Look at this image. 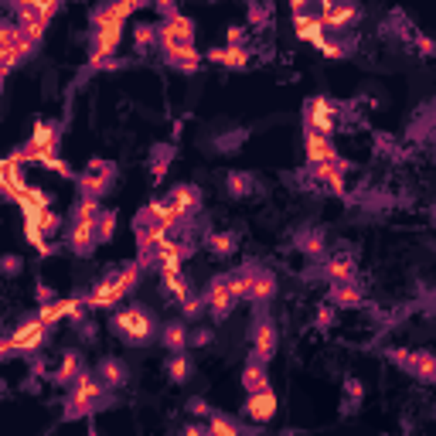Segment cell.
Returning <instances> with one entry per match:
<instances>
[{"label":"cell","instance_id":"cell-17","mask_svg":"<svg viewBox=\"0 0 436 436\" xmlns=\"http://www.w3.org/2000/svg\"><path fill=\"white\" fill-rule=\"evenodd\" d=\"M294 28H297L300 41H311L314 48H324V45H328V31H324V24H320L317 14H300V18H294Z\"/></svg>","mask_w":436,"mask_h":436},{"label":"cell","instance_id":"cell-38","mask_svg":"<svg viewBox=\"0 0 436 436\" xmlns=\"http://www.w3.org/2000/svg\"><path fill=\"white\" fill-rule=\"evenodd\" d=\"M167 375H171V382H188V375H191L188 354H174V358L167 362Z\"/></svg>","mask_w":436,"mask_h":436},{"label":"cell","instance_id":"cell-42","mask_svg":"<svg viewBox=\"0 0 436 436\" xmlns=\"http://www.w3.org/2000/svg\"><path fill=\"white\" fill-rule=\"evenodd\" d=\"M31 222H35V225L41 228L45 235H52V232H58V225H62V222H58V215H55L52 208H48V211H38V215H35V218H31Z\"/></svg>","mask_w":436,"mask_h":436},{"label":"cell","instance_id":"cell-26","mask_svg":"<svg viewBox=\"0 0 436 436\" xmlns=\"http://www.w3.org/2000/svg\"><path fill=\"white\" fill-rule=\"evenodd\" d=\"M79 375H82V358H79V351H65V354H62V365L55 371V382L75 385Z\"/></svg>","mask_w":436,"mask_h":436},{"label":"cell","instance_id":"cell-14","mask_svg":"<svg viewBox=\"0 0 436 436\" xmlns=\"http://www.w3.org/2000/svg\"><path fill=\"white\" fill-rule=\"evenodd\" d=\"M345 174H348V160H334V164L311 167V177H314L320 188H328L331 194H345Z\"/></svg>","mask_w":436,"mask_h":436},{"label":"cell","instance_id":"cell-52","mask_svg":"<svg viewBox=\"0 0 436 436\" xmlns=\"http://www.w3.org/2000/svg\"><path fill=\"white\" fill-rule=\"evenodd\" d=\"M362 392H365V389H362V385H358V382H348V396H351V399H354V402L362 399Z\"/></svg>","mask_w":436,"mask_h":436},{"label":"cell","instance_id":"cell-51","mask_svg":"<svg viewBox=\"0 0 436 436\" xmlns=\"http://www.w3.org/2000/svg\"><path fill=\"white\" fill-rule=\"evenodd\" d=\"M181 436H208V426H184Z\"/></svg>","mask_w":436,"mask_h":436},{"label":"cell","instance_id":"cell-1","mask_svg":"<svg viewBox=\"0 0 436 436\" xmlns=\"http://www.w3.org/2000/svg\"><path fill=\"white\" fill-rule=\"evenodd\" d=\"M140 273H143V266H140V262H130V266H123L120 273L103 276L92 286V294L86 297V307H92V311H99V307H116L120 300H126L133 294V286L140 283Z\"/></svg>","mask_w":436,"mask_h":436},{"label":"cell","instance_id":"cell-16","mask_svg":"<svg viewBox=\"0 0 436 436\" xmlns=\"http://www.w3.org/2000/svg\"><path fill=\"white\" fill-rule=\"evenodd\" d=\"M191 252H194V245L177 242V239H167V242L154 252V262H157L160 269H181V262L188 259Z\"/></svg>","mask_w":436,"mask_h":436},{"label":"cell","instance_id":"cell-36","mask_svg":"<svg viewBox=\"0 0 436 436\" xmlns=\"http://www.w3.org/2000/svg\"><path fill=\"white\" fill-rule=\"evenodd\" d=\"M24 235H28V242L35 245L38 252H41V256H52V245H48V235H45V232H41V228L35 225V222H31V218H24Z\"/></svg>","mask_w":436,"mask_h":436},{"label":"cell","instance_id":"cell-22","mask_svg":"<svg viewBox=\"0 0 436 436\" xmlns=\"http://www.w3.org/2000/svg\"><path fill=\"white\" fill-rule=\"evenodd\" d=\"M167 201H171L177 211H184V215H194V211H198V205H201V191H198L194 184H177L174 191L167 194Z\"/></svg>","mask_w":436,"mask_h":436},{"label":"cell","instance_id":"cell-23","mask_svg":"<svg viewBox=\"0 0 436 436\" xmlns=\"http://www.w3.org/2000/svg\"><path fill=\"white\" fill-rule=\"evenodd\" d=\"M256 273H259V266H242V269L228 273V286H232L235 300H249V297H252V283H256Z\"/></svg>","mask_w":436,"mask_h":436},{"label":"cell","instance_id":"cell-50","mask_svg":"<svg viewBox=\"0 0 436 436\" xmlns=\"http://www.w3.org/2000/svg\"><path fill=\"white\" fill-rule=\"evenodd\" d=\"M290 11H294V18H300V14H311L307 0H294V4H290Z\"/></svg>","mask_w":436,"mask_h":436},{"label":"cell","instance_id":"cell-39","mask_svg":"<svg viewBox=\"0 0 436 436\" xmlns=\"http://www.w3.org/2000/svg\"><path fill=\"white\" fill-rule=\"evenodd\" d=\"M225 188L235 194V198H242V194L252 191V177L242 174V171H232V174H228V181H225Z\"/></svg>","mask_w":436,"mask_h":436},{"label":"cell","instance_id":"cell-8","mask_svg":"<svg viewBox=\"0 0 436 436\" xmlns=\"http://www.w3.org/2000/svg\"><path fill=\"white\" fill-rule=\"evenodd\" d=\"M205 300H208V314L215 317V320H225L232 311H235V294H232V286H228V276H215L208 286V294H205Z\"/></svg>","mask_w":436,"mask_h":436},{"label":"cell","instance_id":"cell-44","mask_svg":"<svg viewBox=\"0 0 436 436\" xmlns=\"http://www.w3.org/2000/svg\"><path fill=\"white\" fill-rule=\"evenodd\" d=\"M188 409H191L194 416H205V419H211L215 416V413H211V406L205 399H191V406H188Z\"/></svg>","mask_w":436,"mask_h":436},{"label":"cell","instance_id":"cell-6","mask_svg":"<svg viewBox=\"0 0 436 436\" xmlns=\"http://www.w3.org/2000/svg\"><path fill=\"white\" fill-rule=\"evenodd\" d=\"M334 126H337V106L328 96H314L307 103V109H303V130H314V133L331 137Z\"/></svg>","mask_w":436,"mask_h":436},{"label":"cell","instance_id":"cell-12","mask_svg":"<svg viewBox=\"0 0 436 436\" xmlns=\"http://www.w3.org/2000/svg\"><path fill=\"white\" fill-rule=\"evenodd\" d=\"M160 52H164V62H167L171 69L184 72V75H191V72H198V65H201V58H205V55L198 52L194 45H160Z\"/></svg>","mask_w":436,"mask_h":436},{"label":"cell","instance_id":"cell-15","mask_svg":"<svg viewBox=\"0 0 436 436\" xmlns=\"http://www.w3.org/2000/svg\"><path fill=\"white\" fill-rule=\"evenodd\" d=\"M276 392L273 389H266V392H256V396H245V416L252 419V423H269V419L276 416Z\"/></svg>","mask_w":436,"mask_h":436},{"label":"cell","instance_id":"cell-30","mask_svg":"<svg viewBox=\"0 0 436 436\" xmlns=\"http://www.w3.org/2000/svg\"><path fill=\"white\" fill-rule=\"evenodd\" d=\"M164 348H171L174 354H184V348H188V328L181 320H171L164 328Z\"/></svg>","mask_w":436,"mask_h":436},{"label":"cell","instance_id":"cell-37","mask_svg":"<svg viewBox=\"0 0 436 436\" xmlns=\"http://www.w3.org/2000/svg\"><path fill=\"white\" fill-rule=\"evenodd\" d=\"M297 249L307 252V256H324V235L320 232H303V235H297Z\"/></svg>","mask_w":436,"mask_h":436},{"label":"cell","instance_id":"cell-35","mask_svg":"<svg viewBox=\"0 0 436 436\" xmlns=\"http://www.w3.org/2000/svg\"><path fill=\"white\" fill-rule=\"evenodd\" d=\"M208 436H242V430H239V423L228 416H215L208 419Z\"/></svg>","mask_w":436,"mask_h":436},{"label":"cell","instance_id":"cell-21","mask_svg":"<svg viewBox=\"0 0 436 436\" xmlns=\"http://www.w3.org/2000/svg\"><path fill=\"white\" fill-rule=\"evenodd\" d=\"M205 58L215 62V65H225V69H245L249 65V52L245 48H232V45L211 48V52H205Z\"/></svg>","mask_w":436,"mask_h":436},{"label":"cell","instance_id":"cell-27","mask_svg":"<svg viewBox=\"0 0 436 436\" xmlns=\"http://www.w3.org/2000/svg\"><path fill=\"white\" fill-rule=\"evenodd\" d=\"M328 279H331L334 286H337V283H354V259H351V256H334V259H328Z\"/></svg>","mask_w":436,"mask_h":436},{"label":"cell","instance_id":"cell-20","mask_svg":"<svg viewBox=\"0 0 436 436\" xmlns=\"http://www.w3.org/2000/svg\"><path fill=\"white\" fill-rule=\"evenodd\" d=\"M242 385L249 396H256V392H266L269 389V371H266V365L262 362H256V358H249L242 368Z\"/></svg>","mask_w":436,"mask_h":436},{"label":"cell","instance_id":"cell-5","mask_svg":"<svg viewBox=\"0 0 436 436\" xmlns=\"http://www.w3.org/2000/svg\"><path fill=\"white\" fill-rule=\"evenodd\" d=\"M113 177H116V167L109 164V160H89L86 171L75 177V184H79V198H103L109 191V184H113Z\"/></svg>","mask_w":436,"mask_h":436},{"label":"cell","instance_id":"cell-3","mask_svg":"<svg viewBox=\"0 0 436 436\" xmlns=\"http://www.w3.org/2000/svg\"><path fill=\"white\" fill-rule=\"evenodd\" d=\"M113 328L130 345H147V341L157 337V320H154V314L147 307H123V311H116Z\"/></svg>","mask_w":436,"mask_h":436},{"label":"cell","instance_id":"cell-7","mask_svg":"<svg viewBox=\"0 0 436 436\" xmlns=\"http://www.w3.org/2000/svg\"><path fill=\"white\" fill-rule=\"evenodd\" d=\"M317 18L324 24V31L337 35V31H348L351 24H358L362 7H354V4H337V0H324L320 11H317Z\"/></svg>","mask_w":436,"mask_h":436},{"label":"cell","instance_id":"cell-49","mask_svg":"<svg viewBox=\"0 0 436 436\" xmlns=\"http://www.w3.org/2000/svg\"><path fill=\"white\" fill-rule=\"evenodd\" d=\"M14 341H11V334H7V337H4V341H0V354H4V358H14Z\"/></svg>","mask_w":436,"mask_h":436},{"label":"cell","instance_id":"cell-47","mask_svg":"<svg viewBox=\"0 0 436 436\" xmlns=\"http://www.w3.org/2000/svg\"><path fill=\"white\" fill-rule=\"evenodd\" d=\"M38 303H41V307H45V303H55V294L45 283H38Z\"/></svg>","mask_w":436,"mask_h":436},{"label":"cell","instance_id":"cell-13","mask_svg":"<svg viewBox=\"0 0 436 436\" xmlns=\"http://www.w3.org/2000/svg\"><path fill=\"white\" fill-rule=\"evenodd\" d=\"M303 150H307V164H311V167L341 160V157H337V150H334L331 137H324V133H314V130H303Z\"/></svg>","mask_w":436,"mask_h":436},{"label":"cell","instance_id":"cell-4","mask_svg":"<svg viewBox=\"0 0 436 436\" xmlns=\"http://www.w3.org/2000/svg\"><path fill=\"white\" fill-rule=\"evenodd\" d=\"M35 48L38 45L24 35V28H21L18 21H7V24L0 28V72H4V75H11L24 58H31V55H35Z\"/></svg>","mask_w":436,"mask_h":436},{"label":"cell","instance_id":"cell-54","mask_svg":"<svg viewBox=\"0 0 436 436\" xmlns=\"http://www.w3.org/2000/svg\"><path fill=\"white\" fill-rule=\"evenodd\" d=\"M279 436H303V433H294V430H286V433H279Z\"/></svg>","mask_w":436,"mask_h":436},{"label":"cell","instance_id":"cell-29","mask_svg":"<svg viewBox=\"0 0 436 436\" xmlns=\"http://www.w3.org/2000/svg\"><path fill=\"white\" fill-rule=\"evenodd\" d=\"M99 379H103L109 389H120V385H126V365L116 362V358H103V362H99Z\"/></svg>","mask_w":436,"mask_h":436},{"label":"cell","instance_id":"cell-25","mask_svg":"<svg viewBox=\"0 0 436 436\" xmlns=\"http://www.w3.org/2000/svg\"><path fill=\"white\" fill-rule=\"evenodd\" d=\"M409 371L419 382H436V354L433 351H413V365Z\"/></svg>","mask_w":436,"mask_h":436},{"label":"cell","instance_id":"cell-33","mask_svg":"<svg viewBox=\"0 0 436 436\" xmlns=\"http://www.w3.org/2000/svg\"><path fill=\"white\" fill-rule=\"evenodd\" d=\"M160 273H164V286H167L181 303L191 300V290H188V283H184V276H181V269H160Z\"/></svg>","mask_w":436,"mask_h":436},{"label":"cell","instance_id":"cell-46","mask_svg":"<svg viewBox=\"0 0 436 436\" xmlns=\"http://www.w3.org/2000/svg\"><path fill=\"white\" fill-rule=\"evenodd\" d=\"M228 45H232V48H245V31L242 28H228Z\"/></svg>","mask_w":436,"mask_h":436},{"label":"cell","instance_id":"cell-53","mask_svg":"<svg viewBox=\"0 0 436 436\" xmlns=\"http://www.w3.org/2000/svg\"><path fill=\"white\" fill-rule=\"evenodd\" d=\"M194 341H198V345H208L211 334H208V331H198V334H194Z\"/></svg>","mask_w":436,"mask_h":436},{"label":"cell","instance_id":"cell-55","mask_svg":"<svg viewBox=\"0 0 436 436\" xmlns=\"http://www.w3.org/2000/svg\"><path fill=\"white\" fill-rule=\"evenodd\" d=\"M89 436H99V433H96V430H92V433H89Z\"/></svg>","mask_w":436,"mask_h":436},{"label":"cell","instance_id":"cell-18","mask_svg":"<svg viewBox=\"0 0 436 436\" xmlns=\"http://www.w3.org/2000/svg\"><path fill=\"white\" fill-rule=\"evenodd\" d=\"M69 245H72V252H79V256H92V249L99 245L96 225H86V222H72V228H69Z\"/></svg>","mask_w":436,"mask_h":436},{"label":"cell","instance_id":"cell-41","mask_svg":"<svg viewBox=\"0 0 436 436\" xmlns=\"http://www.w3.org/2000/svg\"><path fill=\"white\" fill-rule=\"evenodd\" d=\"M208 245H211V252L215 256H228L232 249H235V235H228V232H215V235H208Z\"/></svg>","mask_w":436,"mask_h":436},{"label":"cell","instance_id":"cell-24","mask_svg":"<svg viewBox=\"0 0 436 436\" xmlns=\"http://www.w3.org/2000/svg\"><path fill=\"white\" fill-rule=\"evenodd\" d=\"M28 147H38V150H48V154H55V150H58V126H55V123L38 120L35 123V133H31V140H28Z\"/></svg>","mask_w":436,"mask_h":436},{"label":"cell","instance_id":"cell-45","mask_svg":"<svg viewBox=\"0 0 436 436\" xmlns=\"http://www.w3.org/2000/svg\"><path fill=\"white\" fill-rule=\"evenodd\" d=\"M416 48H419V55H436V41L426 35H416Z\"/></svg>","mask_w":436,"mask_h":436},{"label":"cell","instance_id":"cell-10","mask_svg":"<svg viewBox=\"0 0 436 436\" xmlns=\"http://www.w3.org/2000/svg\"><path fill=\"white\" fill-rule=\"evenodd\" d=\"M157 35H160V45H194V21L184 18V14L177 11L174 18H167L164 24H157Z\"/></svg>","mask_w":436,"mask_h":436},{"label":"cell","instance_id":"cell-2","mask_svg":"<svg viewBox=\"0 0 436 436\" xmlns=\"http://www.w3.org/2000/svg\"><path fill=\"white\" fill-rule=\"evenodd\" d=\"M109 396V385L99 379V375H79L75 385H72V396L65 402V419H82V416H92L99 406L106 402Z\"/></svg>","mask_w":436,"mask_h":436},{"label":"cell","instance_id":"cell-43","mask_svg":"<svg viewBox=\"0 0 436 436\" xmlns=\"http://www.w3.org/2000/svg\"><path fill=\"white\" fill-rule=\"evenodd\" d=\"M181 311H184V317H201L205 311H208V300L191 297V300H184V303H181Z\"/></svg>","mask_w":436,"mask_h":436},{"label":"cell","instance_id":"cell-48","mask_svg":"<svg viewBox=\"0 0 436 436\" xmlns=\"http://www.w3.org/2000/svg\"><path fill=\"white\" fill-rule=\"evenodd\" d=\"M331 320H334L331 307H320V311H317V324H320V328H331Z\"/></svg>","mask_w":436,"mask_h":436},{"label":"cell","instance_id":"cell-9","mask_svg":"<svg viewBox=\"0 0 436 436\" xmlns=\"http://www.w3.org/2000/svg\"><path fill=\"white\" fill-rule=\"evenodd\" d=\"M276 345H279V337H276L273 320H269V317H259V320H256V328H252V358L262 362V365H266V362H273Z\"/></svg>","mask_w":436,"mask_h":436},{"label":"cell","instance_id":"cell-11","mask_svg":"<svg viewBox=\"0 0 436 436\" xmlns=\"http://www.w3.org/2000/svg\"><path fill=\"white\" fill-rule=\"evenodd\" d=\"M45 331H48V324H45L41 317H31V320L18 324V331L11 334V341H14V348H18L21 354H35V351L45 345Z\"/></svg>","mask_w":436,"mask_h":436},{"label":"cell","instance_id":"cell-40","mask_svg":"<svg viewBox=\"0 0 436 436\" xmlns=\"http://www.w3.org/2000/svg\"><path fill=\"white\" fill-rule=\"evenodd\" d=\"M113 232H116V211H103V215H99V222H96V235H99V242H109V239H113Z\"/></svg>","mask_w":436,"mask_h":436},{"label":"cell","instance_id":"cell-31","mask_svg":"<svg viewBox=\"0 0 436 436\" xmlns=\"http://www.w3.org/2000/svg\"><path fill=\"white\" fill-rule=\"evenodd\" d=\"M99 215H103V208H99V201H96V198H79V205H75V211H72V222L96 225V222H99Z\"/></svg>","mask_w":436,"mask_h":436},{"label":"cell","instance_id":"cell-34","mask_svg":"<svg viewBox=\"0 0 436 436\" xmlns=\"http://www.w3.org/2000/svg\"><path fill=\"white\" fill-rule=\"evenodd\" d=\"M133 45H137V52H150L154 45H160L157 24H140L137 31H133Z\"/></svg>","mask_w":436,"mask_h":436},{"label":"cell","instance_id":"cell-19","mask_svg":"<svg viewBox=\"0 0 436 436\" xmlns=\"http://www.w3.org/2000/svg\"><path fill=\"white\" fill-rule=\"evenodd\" d=\"M137 7L140 4H103V7H96V14H92V28H106V24H116V21L123 24Z\"/></svg>","mask_w":436,"mask_h":436},{"label":"cell","instance_id":"cell-32","mask_svg":"<svg viewBox=\"0 0 436 436\" xmlns=\"http://www.w3.org/2000/svg\"><path fill=\"white\" fill-rule=\"evenodd\" d=\"M331 300L337 307H358L362 303V290L354 283H337V286H331Z\"/></svg>","mask_w":436,"mask_h":436},{"label":"cell","instance_id":"cell-28","mask_svg":"<svg viewBox=\"0 0 436 436\" xmlns=\"http://www.w3.org/2000/svg\"><path fill=\"white\" fill-rule=\"evenodd\" d=\"M273 294H276V276L269 273V269H259L256 273V283H252V303H269L273 300Z\"/></svg>","mask_w":436,"mask_h":436}]
</instances>
